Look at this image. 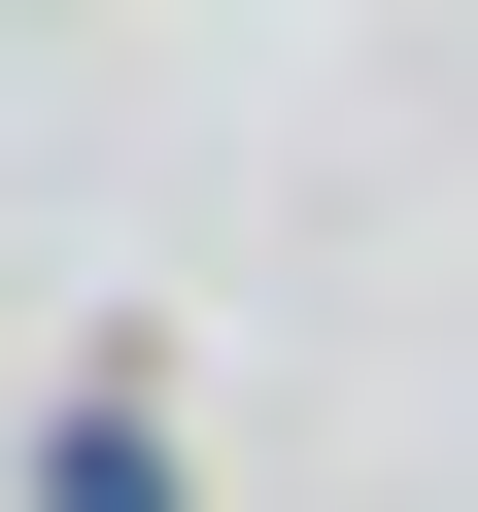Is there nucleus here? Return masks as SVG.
Wrapping results in <instances>:
<instances>
[{"label":"nucleus","instance_id":"1","mask_svg":"<svg viewBox=\"0 0 478 512\" xmlns=\"http://www.w3.org/2000/svg\"><path fill=\"white\" fill-rule=\"evenodd\" d=\"M69 512H171V444H137V410H69Z\"/></svg>","mask_w":478,"mask_h":512}]
</instances>
